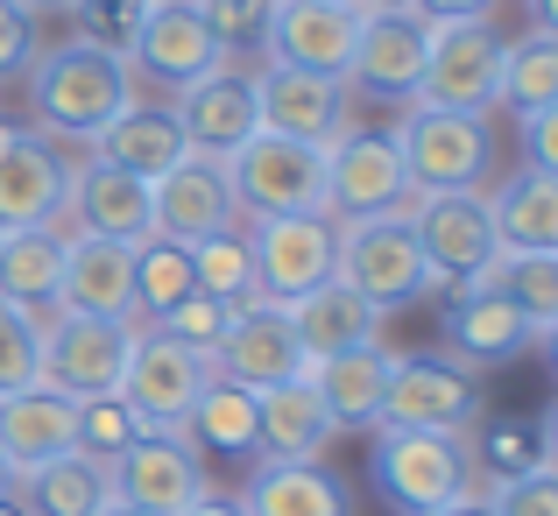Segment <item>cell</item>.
<instances>
[{
    "instance_id": "obj_6",
    "label": "cell",
    "mask_w": 558,
    "mask_h": 516,
    "mask_svg": "<svg viewBox=\"0 0 558 516\" xmlns=\"http://www.w3.org/2000/svg\"><path fill=\"white\" fill-rule=\"evenodd\" d=\"M481 368L452 361V353H396L389 382H381V418L403 432H452L466 439L481 424Z\"/></svg>"
},
{
    "instance_id": "obj_46",
    "label": "cell",
    "mask_w": 558,
    "mask_h": 516,
    "mask_svg": "<svg viewBox=\"0 0 558 516\" xmlns=\"http://www.w3.org/2000/svg\"><path fill=\"white\" fill-rule=\"evenodd\" d=\"M495 516H558V467H537V475L495 481Z\"/></svg>"
},
{
    "instance_id": "obj_47",
    "label": "cell",
    "mask_w": 558,
    "mask_h": 516,
    "mask_svg": "<svg viewBox=\"0 0 558 516\" xmlns=\"http://www.w3.org/2000/svg\"><path fill=\"white\" fill-rule=\"evenodd\" d=\"M523 164H531V170H558V107L523 113Z\"/></svg>"
},
{
    "instance_id": "obj_50",
    "label": "cell",
    "mask_w": 558,
    "mask_h": 516,
    "mask_svg": "<svg viewBox=\"0 0 558 516\" xmlns=\"http://www.w3.org/2000/svg\"><path fill=\"white\" fill-rule=\"evenodd\" d=\"M184 516H247V509L233 503V495H198V503H191Z\"/></svg>"
},
{
    "instance_id": "obj_39",
    "label": "cell",
    "mask_w": 558,
    "mask_h": 516,
    "mask_svg": "<svg viewBox=\"0 0 558 516\" xmlns=\"http://www.w3.org/2000/svg\"><path fill=\"white\" fill-rule=\"evenodd\" d=\"M191 276H198L205 298L247 304V298H255V255H247V233L227 227V233H213V241H198V248H191Z\"/></svg>"
},
{
    "instance_id": "obj_40",
    "label": "cell",
    "mask_w": 558,
    "mask_h": 516,
    "mask_svg": "<svg viewBox=\"0 0 558 516\" xmlns=\"http://www.w3.org/2000/svg\"><path fill=\"white\" fill-rule=\"evenodd\" d=\"M198 8V22L213 28L219 57H262V43H269V22L283 0H191Z\"/></svg>"
},
{
    "instance_id": "obj_42",
    "label": "cell",
    "mask_w": 558,
    "mask_h": 516,
    "mask_svg": "<svg viewBox=\"0 0 558 516\" xmlns=\"http://www.w3.org/2000/svg\"><path fill=\"white\" fill-rule=\"evenodd\" d=\"M71 424H78V453H93V460H113V453H128L142 439V418L121 404V389L78 396V404H71Z\"/></svg>"
},
{
    "instance_id": "obj_25",
    "label": "cell",
    "mask_w": 558,
    "mask_h": 516,
    "mask_svg": "<svg viewBox=\"0 0 558 516\" xmlns=\"http://www.w3.org/2000/svg\"><path fill=\"white\" fill-rule=\"evenodd\" d=\"M381 319L368 298H354V290L332 276V284L304 290L298 304H290V333H298L304 347V368L312 361H332V353H361V347H381Z\"/></svg>"
},
{
    "instance_id": "obj_37",
    "label": "cell",
    "mask_w": 558,
    "mask_h": 516,
    "mask_svg": "<svg viewBox=\"0 0 558 516\" xmlns=\"http://www.w3.org/2000/svg\"><path fill=\"white\" fill-rule=\"evenodd\" d=\"M466 467H481L488 481L537 475V467H551V439H545V424H531V418L481 424V432H474V446H466Z\"/></svg>"
},
{
    "instance_id": "obj_28",
    "label": "cell",
    "mask_w": 558,
    "mask_h": 516,
    "mask_svg": "<svg viewBox=\"0 0 558 516\" xmlns=\"http://www.w3.org/2000/svg\"><path fill=\"white\" fill-rule=\"evenodd\" d=\"M178 432L205 453V460H213V453H219V460H255V453H262V396L247 389V382L205 375L198 404L184 410Z\"/></svg>"
},
{
    "instance_id": "obj_11",
    "label": "cell",
    "mask_w": 558,
    "mask_h": 516,
    "mask_svg": "<svg viewBox=\"0 0 558 516\" xmlns=\"http://www.w3.org/2000/svg\"><path fill=\"white\" fill-rule=\"evenodd\" d=\"M432 50H424L417 99L452 113H495V79H502V28L495 22H424Z\"/></svg>"
},
{
    "instance_id": "obj_5",
    "label": "cell",
    "mask_w": 558,
    "mask_h": 516,
    "mask_svg": "<svg viewBox=\"0 0 558 516\" xmlns=\"http://www.w3.org/2000/svg\"><path fill=\"white\" fill-rule=\"evenodd\" d=\"M233 213L241 219H276V213H326V149L290 135H247L227 156Z\"/></svg>"
},
{
    "instance_id": "obj_20",
    "label": "cell",
    "mask_w": 558,
    "mask_h": 516,
    "mask_svg": "<svg viewBox=\"0 0 558 516\" xmlns=\"http://www.w3.org/2000/svg\"><path fill=\"white\" fill-rule=\"evenodd\" d=\"M64 184H71L64 142L22 128V135L0 149V233H14V227H57V219H64Z\"/></svg>"
},
{
    "instance_id": "obj_29",
    "label": "cell",
    "mask_w": 558,
    "mask_h": 516,
    "mask_svg": "<svg viewBox=\"0 0 558 516\" xmlns=\"http://www.w3.org/2000/svg\"><path fill=\"white\" fill-rule=\"evenodd\" d=\"M488 213L502 255H558V170H509L502 191H488Z\"/></svg>"
},
{
    "instance_id": "obj_48",
    "label": "cell",
    "mask_w": 558,
    "mask_h": 516,
    "mask_svg": "<svg viewBox=\"0 0 558 516\" xmlns=\"http://www.w3.org/2000/svg\"><path fill=\"white\" fill-rule=\"evenodd\" d=\"M417 22H488L495 0H410Z\"/></svg>"
},
{
    "instance_id": "obj_9",
    "label": "cell",
    "mask_w": 558,
    "mask_h": 516,
    "mask_svg": "<svg viewBox=\"0 0 558 516\" xmlns=\"http://www.w3.org/2000/svg\"><path fill=\"white\" fill-rule=\"evenodd\" d=\"M107 489H113V503H128V509L184 516L198 495H213V475H205V453L170 424V432H142L128 453H113Z\"/></svg>"
},
{
    "instance_id": "obj_34",
    "label": "cell",
    "mask_w": 558,
    "mask_h": 516,
    "mask_svg": "<svg viewBox=\"0 0 558 516\" xmlns=\"http://www.w3.org/2000/svg\"><path fill=\"white\" fill-rule=\"evenodd\" d=\"M14 503H22L28 516H99L113 503L107 489V460H93V453H57V460L28 467L22 481H14Z\"/></svg>"
},
{
    "instance_id": "obj_27",
    "label": "cell",
    "mask_w": 558,
    "mask_h": 516,
    "mask_svg": "<svg viewBox=\"0 0 558 516\" xmlns=\"http://www.w3.org/2000/svg\"><path fill=\"white\" fill-rule=\"evenodd\" d=\"M255 396H262V453L255 460H283V467L326 460V446L340 432H332V418H326L312 382L290 375V382H276V389H255Z\"/></svg>"
},
{
    "instance_id": "obj_14",
    "label": "cell",
    "mask_w": 558,
    "mask_h": 516,
    "mask_svg": "<svg viewBox=\"0 0 558 516\" xmlns=\"http://www.w3.org/2000/svg\"><path fill=\"white\" fill-rule=\"evenodd\" d=\"M354 43H361V8H347V0H283L262 57L283 71H312V79H347Z\"/></svg>"
},
{
    "instance_id": "obj_30",
    "label": "cell",
    "mask_w": 558,
    "mask_h": 516,
    "mask_svg": "<svg viewBox=\"0 0 558 516\" xmlns=\"http://www.w3.org/2000/svg\"><path fill=\"white\" fill-rule=\"evenodd\" d=\"M389 361H396V347H361V353H332V361H312V368H304V382L318 389L332 432H375Z\"/></svg>"
},
{
    "instance_id": "obj_51",
    "label": "cell",
    "mask_w": 558,
    "mask_h": 516,
    "mask_svg": "<svg viewBox=\"0 0 558 516\" xmlns=\"http://www.w3.org/2000/svg\"><path fill=\"white\" fill-rule=\"evenodd\" d=\"M22 8H28V14H36V22H43V14H64L71 0H22Z\"/></svg>"
},
{
    "instance_id": "obj_35",
    "label": "cell",
    "mask_w": 558,
    "mask_h": 516,
    "mask_svg": "<svg viewBox=\"0 0 558 516\" xmlns=\"http://www.w3.org/2000/svg\"><path fill=\"white\" fill-rule=\"evenodd\" d=\"M495 107H509L517 121H523V113L558 107V36L531 28V36L509 43V50H502V79H495Z\"/></svg>"
},
{
    "instance_id": "obj_4",
    "label": "cell",
    "mask_w": 558,
    "mask_h": 516,
    "mask_svg": "<svg viewBox=\"0 0 558 516\" xmlns=\"http://www.w3.org/2000/svg\"><path fill=\"white\" fill-rule=\"evenodd\" d=\"M368 481L396 516H432L452 495L474 489V467H466V439L452 432H403V424H375L368 446Z\"/></svg>"
},
{
    "instance_id": "obj_44",
    "label": "cell",
    "mask_w": 558,
    "mask_h": 516,
    "mask_svg": "<svg viewBox=\"0 0 558 516\" xmlns=\"http://www.w3.org/2000/svg\"><path fill=\"white\" fill-rule=\"evenodd\" d=\"M36 375H43V333H36V319H28L22 304L0 298V396L28 389Z\"/></svg>"
},
{
    "instance_id": "obj_54",
    "label": "cell",
    "mask_w": 558,
    "mask_h": 516,
    "mask_svg": "<svg viewBox=\"0 0 558 516\" xmlns=\"http://www.w3.org/2000/svg\"><path fill=\"white\" fill-rule=\"evenodd\" d=\"M14 135H22V128H14V121H0V149H8V142H14Z\"/></svg>"
},
{
    "instance_id": "obj_10",
    "label": "cell",
    "mask_w": 558,
    "mask_h": 516,
    "mask_svg": "<svg viewBox=\"0 0 558 516\" xmlns=\"http://www.w3.org/2000/svg\"><path fill=\"white\" fill-rule=\"evenodd\" d=\"M205 375H213V361L205 353L178 347L163 326H135V340H128V361H121V404L142 418V432H170V424H184V410L198 404Z\"/></svg>"
},
{
    "instance_id": "obj_16",
    "label": "cell",
    "mask_w": 558,
    "mask_h": 516,
    "mask_svg": "<svg viewBox=\"0 0 558 516\" xmlns=\"http://www.w3.org/2000/svg\"><path fill=\"white\" fill-rule=\"evenodd\" d=\"M149 227L163 233V241H184V248H198V241H213V233L241 227L227 164H219V156H184V164H170L149 184Z\"/></svg>"
},
{
    "instance_id": "obj_23",
    "label": "cell",
    "mask_w": 558,
    "mask_h": 516,
    "mask_svg": "<svg viewBox=\"0 0 558 516\" xmlns=\"http://www.w3.org/2000/svg\"><path fill=\"white\" fill-rule=\"evenodd\" d=\"M57 312L85 319H135V248L64 233V276H57Z\"/></svg>"
},
{
    "instance_id": "obj_45",
    "label": "cell",
    "mask_w": 558,
    "mask_h": 516,
    "mask_svg": "<svg viewBox=\"0 0 558 516\" xmlns=\"http://www.w3.org/2000/svg\"><path fill=\"white\" fill-rule=\"evenodd\" d=\"M43 36H36V14L22 0H0V85H14L28 64H36Z\"/></svg>"
},
{
    "instance_id": "obj_3",
    "label": "cell",
    "mask_w": 558,
    "mask_h": 516,
    "mask_svg": "<svg viewBox=\"0 0 558 516\" xmlns=\"http://www.w3.org/2000/svg\"><path fill=\"white\" fill-rule=\"evenodd\" d=\"M340 227V255H332V276H340L354 298H368L375 312H403V304L432 298V269H424V248L410 233V213H361V219H332Z\"/></svg>"
},
{
    "instance_id": "obj_31",
    "label": "cell",
    "mask_w": 558,
    "mask_h": 516,
    "mask_svg": "<svg viewBox=\"0 0 558 516\" xmlns=\"http://www.w3.org/2000/svg\"><path fill=\"white\" fill-rule=\"evenodd\" d=\"M85 149H93L99 164L142 177V184H156L170 164H184V156H191L184 135H178V121H170V107H156V99H135V107H128L121 121H107Z\"/></svg>"
},
{
    "instance_id": "obj_1",
    "label": "cell",
    "mask_w": 558,
    "mask_h": 516,
    "mask_svg": "<svg viewBox=\"0 0 558 516\" xmlns=\"http://www.w3.org/2000/svg\"><path fill=\"white\" fill-rule=\"evenodd\" d=\"M22 93H28V128L50 142H93L107 121H121L135 107V71L128 57L93 50V43H50L36 50V64L22 71Z\"/></svg>"
},
{
    "instance_id": "obj_41",
    "label": "cell",
    "mask_w": 558,
    "mask_h": 516,
    "mask_svg": "<svg viewBox=\"0 0 558 516\" xmlns=\"http://www.w3.org/2000/svg\"><path fill=\"white\" fill-rule=\"evenodd\" d=\"M149 8H156V0H71L64 14H71V36H78V43L128 57L135 36H142V22H149Z\"/></svg>"
},
{
    "instance_id": "obj_24",
    "label": "cell",
    "mask_w": 558,
    "mask_h": 516,
    "mask_svg": "<svg viewBox=\"0 0 558 516\" xmlns=\"http://www.w3.org/2000/svg\"><path fill=\"white\" fill-rule=\"evenodd\" d=\"M531 326H523V312L495 290V276H481V284L452 290V312H446V353L466 368H495V361H517V353H531Z\"/></svg>"
},
{
    "instance_id": "obj_33",
    "label": "cell",
    "mask_w": 558,
    "mask_h": 516,
    "mask_svg": "<svg viewBox=\"0 0 558 516\" xmlns=\"http://www.w3.org/2000/svg\"><path fill=\"white\" fill-rule=\"evenodd\" d=\"M247 516H347V481L332 475V467H283V460H262L255 475L241 481V495H233Z\"/></svg>"
},
{
    "instance_id": "obj_21",
    "label": "cell",
    "mask_w": 558,
    "mask_h": 516,
    "mask_svg": "<svg viewBox=\"0 0 558 516\" xmlns=\"http://www.w3.org/2000/svg\"><path fill=\"white\" fill-rule=\"evenodd\" d=\"M424 50H432V28L410 8L361 14V43H354V64H347V85L410 107V99H417V79H424Z\"/></svg>"
},
{
    "instance_id": "obj_2",
    "label": "cell",
    "mask_w": 558,
    "mask_h": 516,
    "mask_svg": "<svg viewBox=\"0 0 558 516\" xmlns=\"http://www.w3.org/2000/svg\"><path fill=\"white\" fill-rule=\"evenodd\" d=\"M389 135H396V156H403L410 199H432V191H481L495 177V128H488V113H452V107L410 99L403 121H396Z\"/></svg>"
},
{
    "instance_id": "obj_15",
    "label": "cell",
    "mask_w": 558,
    "mask_h": 516,
    "mask_svg": "<svg viewBox=\"0 0 558 516\" xmlns=\"http://www.w3.org/2000/svg\"><path fill=\"white\" fill-rule=\"evenodd\" d=\"M396 205H410L396 135H381V128H347L326 149V213L361 219V213H396Z\"/></svg>"
},
{
    "instance_id": "obj_17",
    "label": "cell",
    "mask_w": 558,
    "mask_h": 516,
    "mask_svg": "<svg viewBox=\"0 0 558 516\" xmlns=\"http://www.w3.org/2000/svg\"><path fill=\"white\" fill-rule=\"evenodd\" d=\"M255 93H262V128L269 135H290V142H332L354 128V85L347 79H312V71H283V64H262L255 71Z\"/></svg>"
},
{
    "instance_id": "obj_36",
    "label": "cell",
    "mask_w": 558,
    "mask_h": 516,
    "mask_svg": "<svg viewBox=\"0 0 558 516\" xmlns=\"http://www.w3.org/2000/svg\"><path fill=\"white\" fill-rule=\"evenodd\" d=\"M495 290L523 312L537 347L558 340V255H495Z\"/></svg>"
},
{
    "instance_id": "obj_55",
    "label": "cell",
    "mask_w": 558,
    "mask_h": 516,
    "mask_svg": "<svg viewBox=\"0 0 558 516\" xmlns=\"http://www.w3.org/2000/svg\"><path fill=\"white\" fill-rule=\"evenodd\" d=\"M0 516H28V509H22V503H14V495H8V503H0Z\"/></svg>"
},
{
    "instance_id": "obj_53",
    "label": "cell",
    "mask_w": 558,
    "mask_h": 516,
    "mask_svg": "<svg viewBox=\"0 0 558 516\" xmlns=\"http://www.w3.org/2000/svg\"><path fill=\"white\" fill-rule=\"evenodd\" d=\"M99 516H149V509H128V503H107Z\"/></svg>"
},
{
    "instance_id": "obj_38",
    "label": "cell",
    "mask_w": 558,
    "mask_h": 516,
    "mask_svg": "<svg viewBox=\"0 0 558 516\" xmlns=\"http://www.w3.org/2000/svg\"><path fill=\"white\" fill-rule=\"evenodd\" d=\"M191 290H198V276H191V248L184 241H163V233H149V241H135V312L163 319L170 304H184Z\"/></svg>"
},
{
    "instance_id": "obj_19",
    "label": "cell",
    "mask_w": 558,
    "mask_h": 516,
    "mask_svg": "<svg viewBox=\"0 0 558 516\" xmlns=\"http://www.w3.org/2000/svg\"><path fill=\"white\" fill-rule=\"evenodd\" d=\"M213 64H227V57H219L213 28L198 22L191 0H156L142 36H135V50H128V71H135L142 85H163V93H184V85L205 79Z\"/></svg>"
},
{
    "instance_id": "obj_52",
    "label": "cell",
    "mask_w": 558,
    "mask_h": 516,
    "mask_svg": "<svg viewBox=\"0 0 558 516\" xmlns=\"http://www.w3.org/2000/svg\"><path fill=\"white\" fill-rule=\"evenodd\" d=\"M8 495H14V467L0 460V503H8Z\"/></svg>"
},
{
    "instance_id": "obj_12",
    "label": "cell",
    "mask_w": 558,
    "mask_h": 516,
    "mask_svg": "<svg viewBox=\"0 0 558 516\" xmlns=\"http://www.w3.org/2000/svg\"><path fill=\"white\" fill-rule=\"evenodd\" d=\"M170 121H178L184 149L191 156H219L227 164L247 135H262V93H255V71L213 64L205 79H191L184 93H170Z\"/></svg>"
},
{
    "instance_id": "obj_26",
    "label": "cell",
    "mask_w": 558,
    "mask_h": 516,
    "mask_svg": "<svg viewBox=\"0 0 558 516\" xmlns=\"http://www.w3.org/2000/svg\"><path fill=\"white\" fill-rule=\"evenodd\" d=\"M78 446V424H71V396H57L50 382H28V389L0 396V460L14 467V481L28 467L57 460V453Z\"/></svg>"
},
{
    "instance_id": "obj_49",
    "label": "cell",
    "mask_w": 558,
    "mask_h": 516,
    "mask_svg": "<svg viewBox=\"0 0 558 516\" xmlns=\"http://www.w3.org/2000/svg\"><path fill=\"white\" fill-rule=\"evenodd\" d=\"M432 516H495V495L488 489H466V495H452V503L432 509Z\"/></svg>"
},
{
    "instance_id": "obj_18",
    "label": "cell",
    "mask_w": 558,
    "mask_h": 516,
    "mask_svg": "<svg viewBox=\"0 0 558 516\" xmlns=\"http://www.w3.org/2000/svg\"><path fill=\"white\" fill-rule=\"evenodd\" d=\"M213 375L247 382V389H276V382L304 375V347L290 333V304H269V298L233 304V326L213 353Z\"/></svg>"
},
{
    "instance_id": "obj_43",
    "label": "cell",
    "mask_w": 558,
    "mask_h": 516,
    "mask_svg": "<svg viewBox=\"0 0 558 516\" xmlns=\"http://www.w3.org/2000/svg\"><path fill=\"white\" fill-rule=\"evenodd\" d=\"M156 326H163L178 347H191V353H205V361H213L219 340H227V326H233V304H219V298H205V290H191V298L170 304Z\"/></svg>"
},
{
    "instance_id": "obj_32",
    "label": "cell",
    "mask_w": 558,
    "mask_h": 516,
    "mask_svg": "<svg viewBox=\"0 0 558 516\" xmlns=\"http://www.w3.org/2000/svg\"><path fill=\"white\" fill-rule=\"evenodd\" d=\"M57 276H64V227H14L0 233V298L22 304L36 333L57 319Z\"/></svg>"
},
{
    "instance_id": "obj_56",
    "label": "cell",
    "mask_w": 558,
    "mask_h": 516,
    "mask_svg": "<svg viewBox=\"0 0 558 516\" xmlns=\"http://www.w3.org/2000/svg\"><path fill=\"white\" fill-rule=\"evenodd\" d=\"M347 8H361V0H347Z\"/></svg>"
},
{
    "instance_id": "obj_22",
    "label": "cell",
    "mask_w": 558,
    "mask_h": 516,
    "mask_svg": "<svg viewBox=\"0 0 558 516\" xmlns=\"http://www.w3.org/2000/svg\"><path fill=\"white\" fill-rule=\"evenodd\" d=\"M64 219L71 233H99V241H149V184L113 164H99V156H85V164H71V184H64Z\"/></svg>"
},
{
    "instance_id": "obj_7",
    "label": "cell",
    "mask_w": 558,
    "mask_h": 516,
    "mask_svg": "<svg viewBox=\"0 0 558 516\" xmlns=\"http://www.w3.org/2000/svg\"><path fill=\"white\" fill-rule=\"evenodd\" d=\"M410 233L424 248V269H432V290H466L495 269V213L488 191H432V199H410Z\"/></svg>"
},
{
    "instance_id": "obj_13",
    "label": "cell",
    "mask_w": 558,
    "mask_h": 516,
    "mask_svg": "<svg viewBox=\"0 0 558 516\" xmlns=\"http://www.w3.org/2000/svg\"><path fill=\"white\" fill-rule=\"evenodd\" d=\"M128 340H135V319H85V312H57L43 326V375L57 396H107L121 382Z\"/></svg>"
},
{
    "instance_id": "obj_8",
    "label": "cell",
    "mask_w": 558,
    "mask_h": 516,
    "mask_svg": "<svg viewBox=\"0 0 558 516\" xmlns=\"http://www.w3.org/2000/svg\"><path fill=\"white\" fill-rule=\"evenodd\" d=\"M247 255H255V298H269V304H298L304 290L332 284L340 227H332V213H276V219H247Z\"/></svg>"
}]
</instances>
